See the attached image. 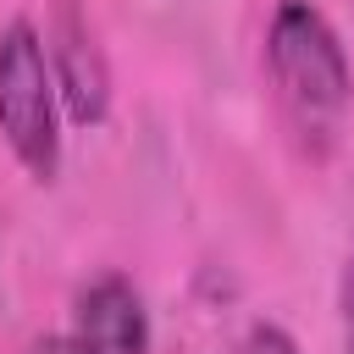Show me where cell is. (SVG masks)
<instances>
[{
	"mask_svg": "<svg viewBox=\"0 0 354 354\" xmlns=\"http://www.w3.org/2000/svg\"><path fill=\"white\" fill-rule=\"evenodd\" d=\"M266 66L288 122L304 138H332L354 105V66L337 28L310 0H277L266 28Z\"/></svg>",
	"mask_w": 354,
	"mask_h": 354,
	"instance_id": "cell-1",
	"label": "cell"
},
{
	"mask_svg": "<svg viewBox=\"0 0 354 354\" xmlns=\"http://www.w3.org/2000/svg\"><path fill=\"white\" fill-rule=\"evenodd\" d=\"M0 133L39 183L61 171V88L44 33L28 17H11L0 28Z\"/></svg>",
	"mask_w": 354,
	"mask_h": 354,
	"instance_id": "cell-2",
	"label": "cell"
},
{
	"mask_svg": "<svg viewBox=\"0 0 354 354\" xmlns=\"http://www.w3.org/2000/svg\"><path fill=\"white\" fill-rule=\"evenodd\" d=\"M61 354H149V310L133 277L100 271L77 288Z\"/></svg>",
	"mask_w": 354,
	"mask_h": 354,
	"instance_id": "cell-3",
	"label": "cell"
},
{
	"mask_svg": "<svg viewBox=\"0 0 354 354\" xmlns=\"http://www.w3.org/2000/svg\"><path fill=\"white\" fill-rule=\"evenodd\" d=\"M44 50H50V72H55L66 116L83 122V127L105 122V111H111V66H105V50L94 44V28L77 11V0H55Z\"/></svg>",
	"mask_w": 354,
	"mask_h": 354,
	"instance_id": "cell-4",
	"label": "cell"
},
{
	"mask_svg": "<svg viewBox=\"0 0 354 354\" xmlns=\"http://www.w3.org/2000/svg\"><path fill=\"white\" fill-rule=\"evenodd\" d=\"M238 354H299V343H293L288 326H277V321H254Z\"/></svg>",
	"mask_w": 354,
	"mask_h": 354,
	"instance_id": "cell-5",
	"label": "cell"
},
{
	"mask_svg": "<svg viewBox=\"0 0 354 354\" xmlns=\"http://www.w3.org/2000/svg\"><path fill=\"white\" fill-rule=\"evenodd\" d=\"M337 321H343V354H354V254H348L343 282H337Z\"/></svg>",
	"mask_w": 354,
	"mask_h": 354,
	"instance_id": "cell-6",
	"label": "cell"
}]
</instances>
